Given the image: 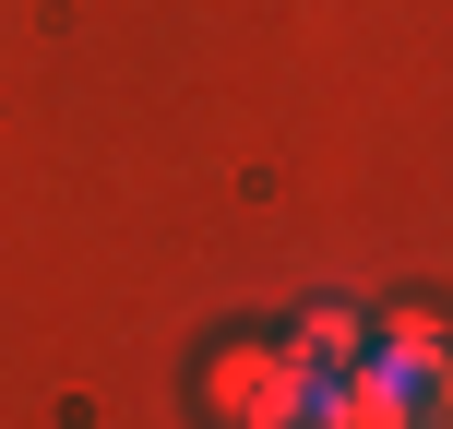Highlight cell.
<instances>
[{
	"mask_svg": "<svg viewBox=\"0 0 453 429\" xmlns=\"http://www.w3.org/2000/svg\"><path fill=\"white\" fill-rule=\"evenodd\" d=\"M203 418L215 429H322V370L287 334H226L203 358Z\"/></svg>",
	"mask_w": 453,
	"mask_h": 429,
	"instance_id": "cell-1",
	"label": "cell"
},
{
	"mask_svg": "<svg viewBox=\"0 0 453 429\" xmlns=\"http://www.w3.org/2000/svg\"><path fill=\"white\" fill-rule=\"evenodd\" d=\"M322 429H441V382H418L370 346V358L322 370Z\"/></svg>",
	"mask_w": 453,
	"mask_h": 429,
	"instance_id": "cell-2",
	"label": "cell"
},
{
	"mask_svg": "<svg viewBox=\"0 0 453 429\" xmlns=\"http://www.w3.org/2000/svg\"><path fill=\"white\" fill-rule=\"evenodd\" d=\"M298 358L311 370H346V358H370V310H346V298H322V310H298Z\"/></svg>",
	"mask_w": 453,
	"mask_h": 429,
	"instance_id": "cell-3",
	"label": "cell"
},
{
	"mask_svg": "<svg viewBox=\"0 0 453 429\" xmlns=\"http://www.w3.org/2000/svg\"><path fill=\"white\" fill-rule=\"evenodd\" d=\"M370 346H382L394 370H418V382H441V310H394Z\"/></svg>",
	"mask_w": 453,
	"mask_h": 429,
	"instance_id": "cell-4",
	"label": "cell"
}]
</instances>
